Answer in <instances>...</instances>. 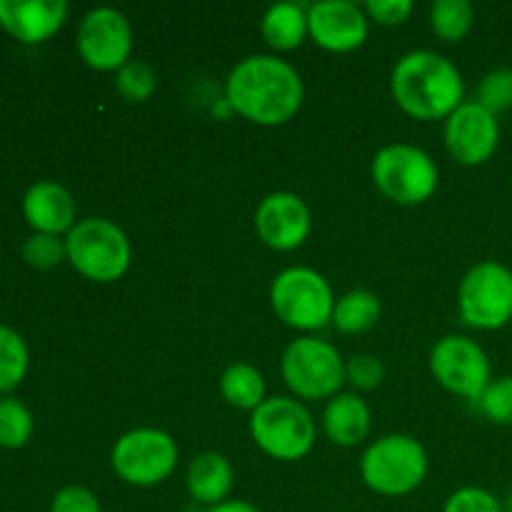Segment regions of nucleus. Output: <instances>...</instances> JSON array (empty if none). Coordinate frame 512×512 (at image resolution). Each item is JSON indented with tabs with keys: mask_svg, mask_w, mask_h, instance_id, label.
<instances>
[{
	"mask_svg": "<svg viewBox=\"0 0 512 512\" xmlns=\"http://www.w3.org/2000/svg\"><path fill=\"white\" fill-rule=\"evenodd\" d=\"M285 385L303 400L335 398L348 380L338 348L318 338H298L285 348L280 363Z\"/></svg>",
	"mask_w": 512,
	"mask_h": 512,
	"instance_id": "8",
	"label": "nucleus"
},
{
	"mask_svg": "<svg viewBox=\"0 0 512 512\" xmlns=\"http://www.w3.org/2000/svg\"><path fill=\"white\" fill-rule=\"evenodd\" d=\"M28 345L8 325H0V393H13L28 375Z\"/></svg>",
	"mask_w": 512,
	"mask_h": 512,
	"instance_id": "24",
	"label": "nucleus"
},
{
	"mask_svg": "<svg viewBox=\"0 0 512 512\" xmlns=\"http://www.w3.org/2000/svg\"><path fill=\"white\" fill-rule=\"evenodd\" d=\"M220 395L228 405L238 410H250V413H255L268 400L263 375L248 363H235L225 368V373L220 375Z\"/></svg>",
	"mask_w": 512,
	"mask_h": 512,
	"instance_id": "21",
	"label": "nucleus"
},
{
	"mask_svg": "<svg viewBox=\"0 0 512 512\" xmlns=\"http://www.w3.org/2000/svg\"><path fill=\"white\" fill-rule=\"evenodd\" d=\"M110 463L123 483L150 488L173 475L178 465V445L158 428H135L120 435Z\"/></svg>",
	"mask_w": 512,
	"mask_h": 512,
	"instance_id": "10",
	"label": "nucleus"
},
{
	"mask_svg": "<svg viewBox=\"0 0 512 512\" xmlns=\"http://www.w3.org/2000/svg\"><path fill=\"white\" fill-rule=\"evenodd\" d=\"M500 143L498 115L485 110L478 100L460 105L445 123V145L460 165H483Z\"/></svg>",
	"mask_w": 512,
	"mask_h": 512,
	"instance_id": "13",
	"label": "nucleus"
},
{
	"mask_svg": "<svg viewBox=\"0 0 512 512\" xmlns=\"http://www.w3.org/2000/svg\"><path fill=\"white\" fill-rule=\"evenodd\" d=\"M393 98L410 118H450L463 105L465 83L460 70L435 50H413L395 63L390 75Z\"/></svg>",
	"mask_w": 512,
	"mask_h": 512,
	"instance_id": "2",
	"label": "nucleus"
},
{
	"mask_svg": "<svg viewBox=\"0 0 512 512\" xmlns=\"http://www.w3.org/2000/svg\"><path fill=\"white\" fill-rule=\"evenodd\" d=\"M360 475L373 493L400 498L420 488L428 475V455L413 435H385L363 453Z\"/></svg>",
	"mask_w": 512,
	"mask_h": 512,
	"instance_id": "3",
	"label": "nucleus"
},
{
	"mask_svg": "<svg viewBox=\"0 0 512 512\" xmlns=\"http://www.w3.org/2000/svg\"><path fill=\"white\" fill-rule=\"evenodd\" d=\"M208 512H260L255 505L245 503V500H225V503L215 505V508H210Z\"/></svg>",
	"mask_w": 512,
	"mask_h": 512,
	"instance_id": "34",
	"label": "nucleus"
},
{
	"mask_svg": "<svg viewBox=\"0 0 512 512\" xmlns=\"http://www.w3.org/2000/svg\"><path fill=\"white\" fill-rule=\"evenodd\" d=\"M323 430L328 440L343 448L360 445L370 433V410L355 393H338L330 398L323 413Z\"/></svg>",
	"mask_w": 512,
	"mask_h": 512,
	"instance_id": "18",
	"label": "nucleus"
},
{
	"mask_svg": "<svg viewBox=\"0 0 512 512\" xmlns=\"http://www.w3.org/2000/svg\"><path fill=\"white\" fill-rule=\"evenodd\" d=\"M188 493L195 503L215 505L225 503L233 490V465L220 453H203L190 463L188 468Z\"/></svg>",
	"mask_w": 512,
	"mask_h": 512,
	"instance_id": "19",
	"label": "nucleus"
},
{
	"mask_svg": "<svg viewBox=\"0 0 512 512\" xmlns=\"http://www.w3.org/2000/svg\"><path fill=\"white\" fill-rule=\"evenodd\" d=\"M65 18V0H0V28L20 43H45L63 28Z\"/></svg>",
	"mask_w": 512,
	"mask_h": 512,
	"instance_id": "16",
	"label": "nucleus"
},
{
	"mask_svg": "<svg viewBox=\"0 0 512 512\" xmlns=\"http://www.w3.org/2000/svg\"><path fill=\"white\" fill-rule=\"evenodd\" d=\"M438 165L425 150L408 143L385 145L373 160V183L398 205H420L438 190Z\"/></svg>",
	"mask_w": 512,
	"mask_h": 512,
	"instance_id": "7",
	"label": "nucleus"
},
{
	"mask_svg": "<svg viewBox=\"0 0 512 512\" xmlns=\"http://www.w3.org/2000/svg\"><path fill=\"white\" fill-rule=\"evenodd\" d=\"M50 512H103L100 510V500L93 490L83 488V485H68V488L58 490L50 503Z\"/></svg>",
	"mask_w": 512,
	"mask_h": 512,
	"instance_id": "31",
	"label": "nucleus"
},
{
	"mask_svg": "<svg viewBox=\"0 0 512 512\" xmlns=\"http://www.w3.org/2000/svg\"><path fill=\"white\" fill-rule=\"evenodd\" d=\"M380 300L370 290H350L343 298L335 300L333 325L345 335L368 333L380 320Z\"/></svg>",
	"mask_w": 512,
	"mask_h": 512,
	"instance_id": "22",
	"label": "nucleus"
},
{
	"mask_svg": "<svg viewBox=\"0 0 512 512\" xmlns=\"http://www.w3.org/2000/svg\"><path fill=\"white\" fill-rule=\"evenodd\" d=\"M78 53L93 70L118 73L133 53V28L115 8H95L80 20Z\"/></svg>",
	"mask_w": 512,
	"mask_h": 512,
	"instance_id": "12",
	"label": "nucleus"
},
{
	"mask_svg": "<svg viewBox=\"0 0 512 512\" xmlns=\"http://www.w3.org/2000/svg\"><path fill=\"white\" fill-rule=\"evenodd\" d=\"M250 435L265 455L293 463L313 450L315 420L298 400L268 398L250 415Z\"/></svg>",
	"mask_w": 512,
	"mask_h": 512,
	"instance_id": "5",
	"label": "nucleus"
},
{
	"mask_svg": "<svg viewBox=\"0 0 512 512\" xmlns=\"http://www.w3.org/2000/svg\"><path fill=\"white\" fill-rule=\"evenodd\" d=\"M308 30L323 50L350 53L368 38V18L350 0H323L308 8Z\"/></svg>",
	"mask_w": 512,
	"mask_h": 512,
	"instance_id": "14",
	"label": "nucleus"
},
{
	"mask_svg": "<svg viewBox=\"0 0 512 512\" xmlns=\"http://www.w3.org/2000/svg\"><path fill=\"white\" fill-rule=\"evenodd\" d=\"M33 438V413L18 398L0 400V448L18 450Z\"/></svg>",
	"mask_w": 512,
	"mask_h": 512,
	"instance_id": "25",
	"label": "nucleus"
},
{
	"mask_svg": "<svg viewBox=\"0 0 512 512\" xmlns=\"http://www.w3.org/2000/svg\"><path fill=\"white\" fill-rule=\"evenodd\" d=\"M478 100L493 115L512 108V68H495L480 80Z\"/></svg>",
	"mask_w": 512,
	"mask_h": 512,
	"instance_id": "28",
	"label": "nucleus"
},
{
	"mask_svg": "<svg viewBox=\"0 0 512 512\" xmlns=\"http://www.w3.org/2000/svg\"><path fill=\"white\" fill-rule=\"evenodd\" d=\"M68 263L93 283H113L130 268V240L113 220L85 218L65 238Z\"/></svg>",
	"mask_w": 512,
	"mask_h": 512,
	"instance_id": "4",
	"label": "nucleus"
},
{
	"mask_svg": "<svg viewBox=\"0 0 512 512\" xmlns=\"http://www.w3.org/2000/svg\"><path fill=\"white\" fill-rule=\"evenodd\" d=\"M443 512H505V503L485 488H460L450 495Z\"/></svg>",
	"mask_w": 512,
	"mask_h": 512,
	"instance_id": "30",
	"label": "nucleus"
},
{
	"mask_svg": "<svg viewBox=\"0 0 512 512\" xmlns=\"http://www.w3.org/2000/svg\"><path fill=\"white\" fill-rule=\"evenodd\" d=\"M270 305L285 325L305 333L333 323V290L313 268L283 270L270 285Z\"/></svg>",
	"mask_w": 512,
	"mask_h": 512,
	"instance_id": "6",
	"label": "nucleus"
},
{
	"mask_svg": "<svg viewBox=\"0 0 512 512\" xmlns=\"http://www.w3.org/2000/svg\"><path fill=\"white\" fill-rule=\"evenodd\" d=\"M475 23V10L468 0H438L430 8L433 33L445 43H460L468 38Z\"/></svg>",
	"mask_w": 512,
	"mask_h": 512,
	"instance_id": "23",
	"label": "nucleus"
},
{
	"mask_svg": "<svg viewBox=\"0 0 512 512\" xmlns=\"http://www.w3.org/2000/svg\"><path fill=\"white\" fill-rule=\"evenodd\" d=\"M23 260L35 270L58 268L63 260H68L65 240H60L58 235H45V233L30 235L23 245Z\"/></svg>",
	"mask_w": 512,
	"mask_h": 512,
	"instance_id": "27",
	"label": "nucleus"
},
{
	"mask_svg": "<svg viewBox=\"0 0 512 512\" xmlns=\"http://www.w3.org/2000/svg\"><path fill=\"white\" fill-rule=\"evenodd\" d=\"M430 370L445 390L473 403L493 383L488 353L465 335H448L438 340L430 353Z\"/></svg>",
	"mask_w": 512,
	"mask_h": 512,
	"instance_id": "11",
	"label": "nucleus"
},
{
	"mask_svg": "<svg viewBox=\"0 0 512 512\" xmlns=\"http://www.w3.org/2000/svg\"><path fill=\"white\" fill-rule=\"evenodd\" d=\"M505 512H512V498L505 503Z\"/></svg>",
	"mask_w": 512,
	"mask_h": 512,
	"instance_id": "35",
	"label": "nucleus"
},
{
	"mask_svg": "<svg viewBox=\"0 0 512 512\" xmlns=\"http://www.w3.org/2000/svg\"><path fill=\"white\" fill-rule=\"evenodd\" d=\"M475 405L490 423L512 425V375L493 380Z\"/></svg>",
	"mask_w": 512,
	"mask_h": 512,
	"instance_id": "29",
	"label": "nucleus"
},
{
	"mask_svg": "<svg viewBox=\"0 0 512 512\" xmlns=\"http://www.w3.org/2000/svg\"><path fill=\"white\" fill-rule=\"evenodd\" d=\"M23 215L35 233H70L75 225V200L63 185L53 180H38L23 198Z\"/></svg>",
	"mask_w": 512,
	"mask_h": 512,
	"instance_id": "17",
	"label": "nucleus"
},
{
	"mask_svg": "<svg viewBox=\"0 0 512 512\" xmlns=\"http://www.w3.org/2000/svg\"><path fill=\"white\" fill-rule=\"evenodd\" d=\"M225 103L255 125H283L303 105V80L285 60L250 55L228 75Z\"/></svg>",
	"mask_w": 512,
	"mask_h": 512,
	"instance_id": "1",
	"label": "nucleus"
},
{
	"mask_svg": "<svg viewBox=\"0 0 512 512\" xmlns=\"http://www.w3.org/2000/svg\"><path fill=\"white\" fill-rule=\"evenodd\" d=\"M345 373L358 390H373L383 383V363L375 355H355L345 365Z\"/></svg>",
	"mask_w": 512,
	"mask_h": 512,
	"instance_id": "32",
	"label": "nucleus"
},
{
	"mask_svg": "<svg viewBox=\"0 0 512 512\" xmlns=\"http://www.w3.org/2000/svg\"><path fill=\"white\" fill-rule=\"evenodd\" d=\"M255 230L268 248L288 253L310 235V210L295 193H270L255 210Z\"/></svg>",
	"mask_w": 512,
	"mask_h": 512,
	"instance_id": "15",
	"label": "nucleus"
},
{
	"mask_svg": "<svg viewBox=\"0 0 512 512\" xmlns=\"http://www.w3.org/2000/svg\"><path fill=\"white\" fill-rule=\"evenodd\" d=\"M263 38L275 50H295L303 45L308 30V8L300 3H275L265 10Z\"/></svg>",
	"mask_w": 512,
	"mask_h": 512,
	"instance_id": "20",
	"label": "nucleus"
},
{
	"mask_svg": "<svg viewBox=\"0 0 512 512\" xmlns=\"http://www.w3.org/2000/svg\"><path fill=\"white\" fill-rule=\"evenodd\" d=\"M365 10L380 25H400L413 13V3L410 0H368Z\"/></svg>",
	"mask_w": 512,
	"mask_h": 512,
	"instance_id": "33",
	"label": "nucleus"
},
{
	"mask_svg": "<svg viewBox=\"0 0 512 512\" xmlns=\"http://www.w3.org/2000/svg\"><path fill=\"white\" fill-rule=\"evenodd\" d=\"M115 90L123 95L128 103H145L158 90V75L143 60H128L123 68L115 73Z\"/></svg>",
	"mask_w": 512,
	"mask_h": 512,
	"instance_id": "26",
	"label": "nucleus"
},
{
	"mask_svg": "<svg viewBox=\"0 0 512 512\" xmlns=\"http://www.w3.org/2000/svg\"><path fill=\"white\" fill-rule=\"evenodd\" d=\"M458 310L470 328H505L512 320V270L498 260L470 268L460 283Z\"/></svg>",
	"mask_w": 512,
	"mask_h": 512,
	"instance_id": "9",
	"label": "nucleus"
}]
</instances>
